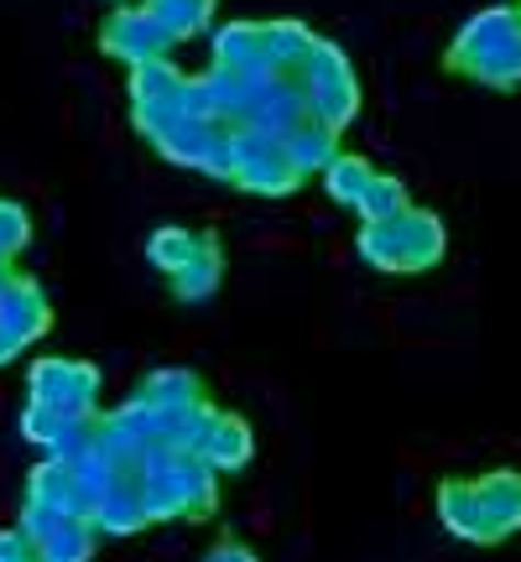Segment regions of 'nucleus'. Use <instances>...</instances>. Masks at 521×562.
I'll list each match as a JSON object with an SVG mask.
<instances>
[{
	"mask_svg": "<svg viewBox=\"0 0 521 562\" xmlns=\"http://www.w3.org/2000/svg\"><path fill=\"white\" fill-rule=\"evenodd\" d=\"M443 74L485 83L496 94L521 89V11L517 5H485L464 21L454 42L443 47Z\"/></svg>",
	"mask_w": 521,
	"mask_h": 562,
	"instance_id": "2",
	"label": "nucleus"
},
{
	"mask_svg": "<svg viewBox=\"0 0 521 562\" xmlns=\"http://www.w3.org/2000/svg\"><path fill=\"white\" fill-rule=\"evenodd\" d=\"M439 521H443V531H448V537H459V542L490 547V526H485L475 480H459V474L439 480Z\"/></svg>",
	"mask_w": 521,
	"mask_h": 562,
	"instance_id": "9",
	"label": "nucleus"
},
{
	"mask_svg": "<svg viewBox=\"0 0 521 562\" xmlns=\"http://www.w3.org/2000/svg\"><path fill=\"white\" fill-rule=\"evenodd\" d=\"M298 83H302V100H308V115L323 121L334 136H344L355 125V115H361V79H355V68H350L340 42L329 37L313 42L308 63L298 68Z\"/></svg>",
	"mask_w": 521,
	"mask_h": 562,
	"instance_id": "4",
	"label": "nucleus"
},
{
	"mask_svg": "<svg viewBox=\"0 0 521 562\" xmlns=\"http://www.w3.org/2000/svg\"><path fill=\"white\" fill-rule=\"evenodd\" d=\"M125 89H131V104L178 100L182 89H188V74H182V68H178L173 58H157V63H141V68H131Z\"/></svg>",
	"mask_w": 521,
	"mask_h": 562,
	"instance_id": "22",
	"label": "nucleus"
},
{
	"mask_svg": "<svg viewBox=\"0 0 521 562\" xmlns=\"http://www.w3.org/2000/svg\"><path fill=\"white\" fill-rule=\"evenodd\" d=\"M26 245H32V214H26L21 203L0 199V256H5V261H16Z\"/></svg>",
	"mask_w": 521,
	"mask_h": 562,
	"instance_id": "26",
	"label": "nucleus"
},
{
	"mask_svg": "<svg viewBox=\"0 0 521 562\" xmlns=\"http://www.w3.org/2000/svg\"><path fill=\"white\" fill-rule=\"evenodd\" d=\"M0 266H11V261H5V256H0Z\"/></svg>",
	"mask_w": 521,
	"mask_h": 562,
	"instance_id": "33",
	"label": "nucleus"
},
{
	"mask_svg": "<svg viewBox=\"0 0 521 562\" xmlns=\"http://www.w3.org/2000/svg\"><path fill=\"white\" fill-rule=\"evenodd\" d=\"M100 47H104V58L125 63V68H141V63L173 58L178 42L167 37V26L146 5H115L100 26Z\"/></svg>",
	"mask_w": 521,
	"mask_h": 562,
	"instance_id": "7",
	"label": "nucleus"
},
{
	"mask_svg": "<svg viewBox=\"0 0 521 562\" xmlns=\"http://www.w3.org/2000/svg\"><path fill=\"white\" fill-rule=\"evenodd\" d=\"M412 209V199H407V182L401 178H386V172H376V182L365 188L361 199V224H381V220H397V214H407Z\"/></svg>",
	"mask_w": 521,
	"mask_h": 562,
	"instance_id": "25",
	"label": "nucleus"
},
{
	"mask_svg": "<svg viewBox=\"0 0 521 562\" xmlns=\"http://www.w3.org/2000/svg\"><path fill=\"white\" fill-rule=\"evenodd\" d=\"M370 182H376V167H370V157H361V151H340V157L323 167V193L340 203V209H361Z\"/></svg>",
	"mask_w": 521,
	"mask_h": 562,
	"instance_id": "19",
	"label": "nucleus"
},
{
	"mask_svg": "<svg viewBox=\"0 0 521 562\" xmlns=\"http://www.w3.org/2000/svg\"><path fill=\"white\" fill-rule=\"evenodd\" d=\"M480 490V510L490 526V547H501L506 537L521 531V469H490L475 480Z\"/></svg>",
	"mask_w": 521,
	"mask_h": 562,
	"instance_id": "11",
	"label": "nucleus"
},
{
	"mask_svg": "<svg viewBox=\"0 0 521 562\" xmlns=\"http://www.w3.org/2000/svg\"><path fill=\"white\" fill-rule=\"evenodd\" d=\"M199 235L203 229H182V224H162V229H152V240H146V261L157 266L162 277H173L193 250H199Z\"/></svg>",
	"mask_w": 521,
	"mask_h": 562,
	"instance_id": "24",
	"label": "nucleus"
},
{
	"mask_svg": "<svg viewBox=\"0 0 521 562\" xmlns=\"http://www.w3.org/2000/svg\"><path fill=\"white\" fill-rule=\"evenodd\" d=\"M517 11H521V0H517Z\"/></svg>",
	"mask_w": 521,
	"mask_h": 562,
	"instance_id": "34",
	"label": "nucleus"
},
{
	"mask_svg": "<svg viewBox=\"0 0 521 562\" xmlns=\"http://www.w3.org/2000/svg\"><path fill=\"white\" fill-rule=\"evenodd\" d=\"M26 402H47L68 417H100V370L89 360H37L26 370Z\"/></svg>",
	"mask_w": 521,
	"mask_h": 562,
	"instance_id": "6",
	"label": "nucleus"
},
{
	"mask_svg": "<svg viewBox=\"0 0 521 562\" xmlns=\"http://www.w3.org/2000/svg\"><path fill=\"white\" fill-rule=\"evenodd\" d=\"M21 349H26V344H21V339H16V334H5V328H0V370H5V364L16 360Z\"/></svg>",
	"mask_w": 521,
	"mask_h": 562,
	"instance_id": "31",
	"label": "nucleus"
},
{
	"mask_svg": "<svg viewBox=\"0 0 521 562\" xmlns=\"http://www.w3.org/2000/svg\"><path fill=\"white\" fill-rule=\"evenodd\" d=\"M37 562H42V558H37Z\"/></svg>",
	"mask_w": 521,
	"mask_h": 562,
	"instance_id": "35",
	"label": "nucleus"
},
{
	"mask_svg": "<svg viewBox=\"0 0 521 562\" xmlns=\"http://www.w3.org/2000/svg\"><path fill=\"white\" fill-rule=\"evenodd\" d=\"M230 131H235V188L241 193H251V199H292L308 182L277 136H260V131H245V125H230Z\"/></svg>",
	"mask_w": 521,
	"mask_h": 562,
	"instance_id": "5",
	"label": "nucleus"
},
{
	"mask_svg": "<svg viewBox=\"0 0 521 562\" xmlns=\"http://www.w3.org/2000/svg\"><path fill=\"white\" fill-rule=\"evenodd\" d=\"M203 562H260V558L245 542H230V537H224V542H214L203 552Z\"/></svg>",
	"mask_w": 521,
	"mask_h": 562,
	"instance_id": "30",
	"label": "nucleus"
},
{
	"mask_svg": "<svg viewBox=\"0 0 521 562\" xmlns=\"http://www.w3.org/2000/svg\"><path fill=\"white\" fill-rule=\"evenodd\" d=\"M199 172H203V178L230 182V188H235V131H220V136H214V146H209V151H203V161H199Z\"/></svg>",
	"mask_w": 521,
	"mask_h": 562,
	"instance_id": "27",
	"label": "nucleus"
},
{
	"mask_svg": "<svg viewBox=\"0 0 521 562\" xmlns=\"http://www.w3.org/2000/svg\"><path fill=\"white\" fill-rule=\"evenodd\" d=\"M220 281H224L220 235H209V229H203V235H199V250H193V256H188V261H182L178 271L167 277V292L193 307V302H209V297H214V292H220Z\"/></svg>",
	"mask_w": 521,
	"mask_h": 562,
	"instance_id": "12",
	"label": "nucleus"
},
{
	"mask_svg": "<svg viewBox=\"0 0 521 562\" xmlns=\"http://www.w3.org/2000/svg\"><path fill=\"white\" fill-rule=\"evenodd\" d=\"M136 396L146 406H157V412H182V406L209 402V391H203V381L193 370H152V375L136 385Z\"/></svg>",
	"mask_w": 521,
	"mask_h": 562,
	"instance_id": "18",
	"label": "nucleus"
},
{
	"mask_svg": "<svg viewBox=\"0 0 521 562\" xmlns=\"http://www.w3.org/2000/svg\"><path fill=\"white\" fill-rule=\"evenodd\" d=\"M95 547H100L95 521H89V516H68L37 552H42V562H95Z\"/></svg>",
	"mask_w": 521,
	"mask_h": 562,
	"instance_id": "23",
	"label": "nucleus"
},
{
	"mask_svg": "<svg viewBox=\"0 0 521 562\" xmlns=\"http://www.w3.org/2000/svg\"><path fill=\"white\" fill-rule=\"evenodd\" d=\"M0 328L5 334H16L21 344H37L47 328H53V302L42 292L32 277H21L5 286V297H0Z\"/></svg>",
	"mask_w": 521,
	"mask_h": 562,
	"instance_id": "10",
	"label": "nucleus"
},
{
	"mask_svg": "<svg viewBox=\"0 0 521 562\" xmlns=\"http://www.w3.org/2000/svg\"><path fill=\"white\" fill-rule=\"evenodd\" d=\"M42 552H37V542L21 531V526H5L0 531V562H37Z\"/></svg>",
	"mask_w": 521,
	"mask_h": 562,
	"instance_id": "29",
	"label": "nucleus"
},
{
	"mask_svg": "<svg viewBox=\"0 0 521 562\" xmlns=\"http://www.w3.org/2000/svg\"><path fill=\"white\" fill-rule=\"evenodd\" d=\"M89 521H95L100 537H136V531H146L152 516H146V501H141V484L121 480L100 505H95V516H89Z\"/></svg>",
	"mask_w": 521,
	"mask_h": 562,
	"instance_id": "15",
	"label": "nucleus"
},
{
	"mask_svg": "<svg viewBox=\"0 0 521 562\" xmlns=\"http://www.w3.org/2000/svg\"><path fill=\"white\" fill-rule=\"evenodd\" d=\"M355 250L370 271L381 277H422L448 256V229L433 209H407L397 220H381V224H361L355 235Z\"/></svg>",
	"mask_w": 521,
	"mask_h": 562,
	"instance_id": "3",
	"label": "nucleus"
},
{
	"mask_svg": "<svg viewBox=\"0 0 521 562\" xmlns=\"http://www.w3.org/2000/svg\"><path fill=\"white\" fill-rule=\"evenodd\" d=\"M26 501L68 510V516H84V495H79V480H74V463L42 459L37 469L26 474Z\"/></svg>",
	"mask_w": 521,
	"mask_h": 562,
	"instance_id": "16",
	"label": "nucleus"
},
{
	"mask_svg": "<svg viewBox=\"0 0 521 562\" xmlns=\"http://www.w3.org/2000/svg\"><path fill=\"white\" fill-rule=\"evenodd\" d=\"M220 131H230V125H214V121H203V115H178V121L167 125L157 140H152V151H157L162 161H173V167H199L203 151L214 146V136Z\"/></svg>",
	"mask_w": 521,
	"mask_h": 562,
	"instance_id": "14",
	"label": "nucleus"
},
{
	"mask_svg": "<svg viewBox=\"0 0 521 562\" xmlns=\"http://www.w3.org/2000/svg\"><path fill=\"white\" fill-rule=\"evenodd\" d=\"M68 521V510H53V505H37V501H26L21 505V531H26V537H32V542H47V537H53V531H58V526Z\"/></svg>",
	"mask_w": 521,
	"mask_h": 562,
	"instance_id": "28",
	"label": "nucleus"
},
{
	"mask_svg": "<svg viewBox=\"0 0 521 562\" xmlns=\"http://www.w3.org/2000/svg\"><path fill=\"white\" fill-rule=\"evenodd\" d=\"M281 146H287V157H292V167H298L302 178H313V172L323 178V167L340 157V136H334L323 121H313V115H308L298 131H287Z\"/></svg>",
	"mask_w": 521,
	"mask_h": 562,
	"instance_id": "17",
	"label": "nucleus"
},
{
	"mask_svg": "<svg viewBox=\"0 0 521 562\" xmlns=\"http://www.w3.org/2000/svg\"><path fill=\"white\" fill-rule=\"evenodd\" d=\"M193 453H199L214 474H241L245 463H251V453H256V432H251V422L245 417L214 406V417H209V427H203V438H199Z\"/></svg>",
	"mask_w": 521,
	"mask_h": 562,
	"instance_id": "8",
	"label": "nucleus"
},
{
	"mask_svg": "<svg viewBox=\"0 0 521 562\" xmlns=\"http://www.w3.org/2000/svg\"><path fill=\"white\" fill-rule=\"evenodd\" d=\"M110 5H131V0H110Z\"/></svg>",
	"mask_w": 521,
	"mask_h": 562,
	"instance_id": "32",
	"label": "nucleus"
},
{
	"mask_svg": "<svg viewBox=\"0 0 521 562\" xmlns=\"http://www.w3.org/2000/svg\"><path fill=\"white\" fill-rule=\"evenodd\" d=\"M136 484L146 516L157 521H209L220 510V474L193 453V448H173V442H146L136 463Z\"/></svg>",
	"mask_w": 521,
	"mask_h": 562,
	"instance_id": "1",
	"label": "nucleus"
},
{
	"mask_svg": "<svg viewBox=\"0 0 521 562\" xmlns=\"http://www.w3.org/2000/svg\"><path fill=\"white\" fill-rule=\"evenodd\" d=\"M146 11L167 26V37L173 42H193V37H203V32L214 26L220 0H146Z\"/></svg>",
	"mask_w": 521,
	"mask_h": 562,
	"instance_id": "20",
	"label": "nucleus"
},
{
	"mask_svg": "<svg viewBox=\"0 0 521 562\" xmlns=\"http://www.w3.org/2000/svg\"><path fill=\"white\" fill-rule=\"evenodd\" d=\"M214 63L220 68H241V74H256L266 68L260 63V21H230L214 32Z\"/></svg>",
	"mask_w": 521,
	"mask_h": 562,
	"instance_id": "21",
	"label": "nucleus"
},
{
	"mask_svg": "<svg viewBox=\"0 0 521 562\" xmlns=\"http://www.w3.org/2000/svg\"><path fill=\"white\" fill-rule=\"evenodd\" d=\"M313 42H319V32L308 21H292V16L260 21V63L271 74H298L308 63V53H313Z\"/></svg>",
	"mask_w": 521,
	"mask_h": 562,
	"instance_id": "13",
	"label": "nucleus"
}]
</instances>
